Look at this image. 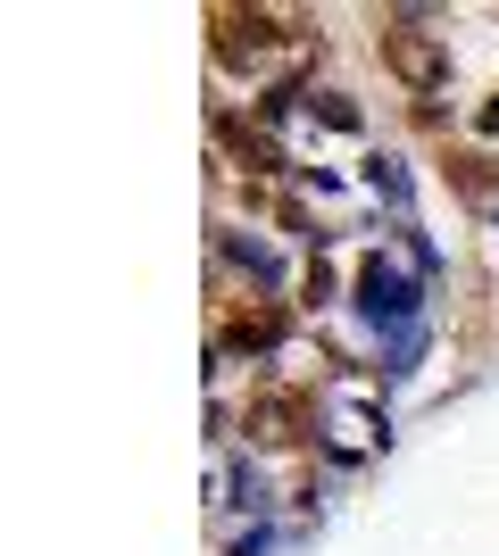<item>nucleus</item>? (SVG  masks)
<instances>
[{
  "instance_id": "obj_1",
  "label": "nucleus",
  "mask_w": 499,
  "mask_h": 556,
  "mask_svg": "<svg viewBox=\"0 0 499 556\" xmlns=\"http://www.w3.org/2000/svg\"><path fill=\"white\" fill-rule=\"evenodd\" d=\"M383 67L400 75L416 100H433L441 84H450V50L433 42V34H416V17H391L383 25Z\"/></svg>"
},
{
  "instance_id": "obj_2",
  "label": "nucleus",
  "mask_w": 499,
  "mask_h": 556,
  "mask_svg": "<svg viewBox=\"0 0 499 556\" xmlns=\"http://www.w3.org/2000/svg\"><path fill=\"white\" fill-rule=\"evenodd\" d=\"M416 275H400V266H383V257H366L358 266V316H375V325H391V332H408L416 325Z\"/></svg>"
},
{
  "instance_id": "obj_3",
  "label": "nucleus",
  "mask_w": 499,
  "mask_h": 556,
  "mask_svg": "<svg viewBox=\"0 0 499 556\" xmlns=\"http://www.w3.org/2000/svg\"><path fill=\"white\" fill-rule=\"evenodd\" d=\"M275 42H284V17H266V9H216V50H225L234 67L266 59Z\"/></svg>"
},
{
  "instance_id": "obj_4",
  "label": "nucleus",
  "mask_w": 499,
  "mask_h": 556,
  "mask_svg": "<svg viewBox=\"0 0 499 556\" xmlns=\"http://www.w3.org/2000/svg\"><path fill=\"white\" fill-rule=\"evenodd\" d=\"M300 416H309L300 399H259V416H250V432H266V441H300V432H291Z\"/></svg>"
},
{
  "instance_id": "obj_5",
  "label": "nucleus",
  "mask_w": 499,
  "mask_h": 556,
  "mask_svg": "<svg viewBox=\"0 0 499 556\" xmlns=\"http://www.w3.org/2000/svg\"><path fill=\"white\" fill-rule=\"evenodd\" d=\"M284 341V316H241L234 332H225V349H250V357H259V349H275Z\"/></svg>"
},
{
  "instance_id": "obj_6",
  "label": "nucleus",
  "mask_w": 499,
  "mask_h": 556,
  "mask_svg": "<svg viewBox=\"0 0 499 556\" xmlns=\"http://www.w3.org/2000/svg\"><path fill=\"white\" fill-rule=\"evenodd\" d=\"M366 184H375L391 208H408V166H400V159H375V166H366Z\"/></svg>"
},
{
  "instance_id": "obj_7",
  "label": "nucleus",
  "mask_w": 499,
  "mask_h": 556,
  "mask_svg": "<svg viewBox=\"0 0 499 556\" xmlns=\"http://www.w3.org/2000/svg\"><path fill=\"white\" fill-rule=\"evenodd\" d=\"M325 125H341V134H358V109L341 92H325Z\"/></svg>"
},
{
  "instance_id": "obj_8",
  "label": "nucleus",
  "mask_w": 499,
  "mask_h": 556,
  "mask_svg": "<svg viewBox=\"0 0 499 556\" xmlns=\"http://www.w3.org/2000/svg\"><path fill=\"white\" fill-rule=\"evenodd\" d=\"M475 125H483V134H499V100H491V109H483V116H475Z\"/></svg>"
}]
</instances>
